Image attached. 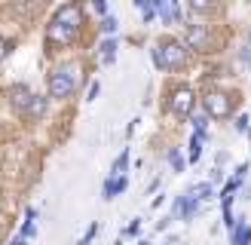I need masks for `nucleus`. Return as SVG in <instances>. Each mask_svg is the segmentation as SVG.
<instances>
[{
  "instance_id": "f8f14e48",
  "label": "nucleus",
  "mask_w": 251,
  "mask_h": 245,
  "mask_svg": "<svg viewBox=\"0 0 251 245\" xmlns=\"http://www.w3.org/2000/svg\"><path fill=\"white\" fill-rule=\"evenodd\" d=\"M187 190H190V196H193V199H196L199 205H211V202L218 199V190L211 187L208 181H196V184H190Z\"/></svg>"
},
{
  "instance_id": "4468645a",
  "label": "nucleus",
  "mask_w": 251,
  "mask_h": 245,
  "mask_svg": "<svg viewBox=\"0 0 251 245\" xmlns=\"http://www.w3.org/2000/svg\"><path fill=\"white\" fill-rule=\"evenodd\" d=\"M230 245H251V224L245 215H236V227L230 233Z\"/></svg>"
},
{
  "instance_id": "b1692460",
  "label": "nucleus",
  "mask_w": 251,
  "mask_h": 245,
  "mask_svg": "<svg viewBox=\"0 0 251 245\" xmlns=\"http://www.w3.org/2000/svg\"><path fill=\"white\" fill-rule=\"evenodd\" d=\"M187 122H190V126H193V132H202V129H208V122H211V120H208V117L202 114V110L196 107L193 114H190V120H187Z\"/></svg>"
},
{
  "instance_id": "c756f323",
  "label": "nucleus",
  "mask_w": 251,
  "mask_h": 245,
  "mask_svg": "<svg viewBox=\"0 0 251 245\" xmlns=\"http://www.w3.org/2000/svg\"><path fill=\"white\" fill-rule=\"evenodd\" d=\"M138 122H141L138 117H132V120H129V126H126V138H132V135L138 132Z\"/></svg>"
},
{
  "instance_id": "9b49d317",
  "label": "nucleus",
  "mask_w": 251,
  "mask_h": 245,
  "mask_svg": "<svg viewBox=\"0 0 251 245\" xmlns=\"http://www.w3.org/2000/svg\"><path fill=\"white\" fill-rule=\"evenodd\" d=\"M126 190H129V175H123V178H104V184H101V199L110 202V199H117V196H123Z\"/></svg>"
},
{
  "instance_id": "20e7f679",
  "label": "nucleus",
  "mask_w": 251,
  "mask_h": 245,
  "mask_svg": "<svg viewBox=\"0 0 251 245\" xmlns=\"http://www.w3.org/2000/svg\"><path fill=\"white\" fill-rule=\"evenodd\" d=\"M181 40L196 58H211L227 46V31L221 22H202V19H187L181 28Z\"/></svg>"
},
{
  "instance_id": "9d476101",
  "label": "nucleus",
  "mask_w": 251,
  "mask_h": 245,
  "mask_svg": "<svg viewBox=\"0 0 251 245\" xmlns=\"http://www.w3.org/2000/svg\"><path fill=\"white\" fill-rule=\"evenodd\" d=\"M37 233H40V227H37V208L28 205V208H25V218H22L16 236H22L25 242H31V239H37Z\"/></svg>"
},
{
  "instance_id": "dca6fc26",
  "label": "nucleus",
  "mask_w": 251,
  "mask_h": 245,
  "mask_svg": "<svg viewBox=\"0 0 251 245\" xmlns=\"http://www.w3.org/2000/svg\"><path fill=\"white\" fill-rule=\"evenodd\" d=\"M129 159H132V147H123L117 153V159L110 163V175L107 178H123L126 172H129Z\"/></svg>"
},
{
  "instance_id": "7c9ffc66",
  "label": "nucleus",
  "mask_w": 251,
  "mask_h": 245,
  "mask_svg": "<svg viewBox=\"0 0 251 245\" xmlns=\"http://www.w3.org/2000/svg\"><path fill=\"white\" fill-rule=\"evenodd\" d=\"M156 190H162V178H159V175H156L153 181L147 184V193H156Z\"/></svg>"
},
{
  "instance_id": "c85d7f7f",
  "label": "nucleus",
  "mask_w": 251,
  "mask_h": 245,
  "mask_svg": "<svg viewBox=\"0 0 251 245\" xmlns=\"http://www.w3.org/2000/svg\"><path fill=\"white\" fill-rule=\"evenodd\" d=\"M166 199H169V196H166V193L159 190V196H153V199H150V208H153V212H159V208L166 205Z\"/></svg>"
},
{
  "instance_id": "393cba45",
  "label": "nucleus",
  "mask_w": 251,
  "mask_h": 245,
  "mask_svg": "<svg viewBox=\"0 0 251 245\" xmlns=\"http://www.w3.org/2000/svg\"><path fill=\"white\" fill-rule=\"evenodd\" d=\"M98 95H101V80H89V86H86V95H83L86 104H92Z\"/></svg>"
},
{
  "instance_id": "6e6552de",
  "label": "nucleus",
  "mask_w": 251,
  "mask_h": 245,
  "mask_svg": "<svg viewBox=\"0 0 251 245\" xmlns=\"http://www.w3.org/2000/svg\"><path fill=\"white\" fill-rule=\"evenodd\" d=\"M202 212H205V205H199L193 196H190V190H181V193L172 199V220L190 224V220H196Z\"/></svg>"
},
{
  "instance_id": "423d86ee",
  "label": "nucleus",
  "mask_w": 251,
  "mask_h": 245,
  "mask_svg": "<svg viewBox=\"0 0 251 245\" xmlns=\"http://www.w3.org/2000/svg\"><path fill=\"white\" fill-rule=\"evenodd\" d=\"M239 92H230L224 86H202L199 89V110L211 122H227L239 114Z\"/></svg>"
},
{
  "instance_id": "bb28decb",
  "label": "nucleus",
  "mask_w": 251,
  "mask_h": 245,
  "mask_svg": "<svg viewBox=\"0 0 251 245\" xmlns=\"http://www.w3.org/2000/svg\"><path fill=\"white\" fill-rule=\"evenodd\" d=\"M227 163H230V150H218V153H215V166H218V169H224Z\"/></svg>"
},
{
  "instance_id": "f3484780",
  "label": "nucleus",
  "mask_w": 251,
  "mask_h": 245,
  "mask_svg": "<svg viewBox=\"0 0 251 245\" xmlns=\"http://www.w3.org/2000/svg\"><path fill=\"white\" fill-rule=\"evenodd\" d=\"M132 9L141 16V24H153L156 22V12L150 6V0H132Z\"/></svg>"
},
{
  "instance_id": "cd10ccee",
  "label": "nucleus",
  "mask_w": 251,
  "mask_h": 245,
  "mask_svg": "<svg viewBox=\"0 0 251 245\" xmlns=\"http://www.w3.org/2000/svg\"><path fill=\"white\" fill-rule=\"evenodd\" d=\"M169 227H172V215H166V218H159L156 224H153V230H156V233H166Z\"/></svg>"
},
{
  "instance_id": "72a5a7b5",
  "label": "nucleus",
  "mask_w": 251,
  "mask_h": 245,
  "mask_svg": "<svg viewBox=\"0 0 251 245\" xmlns=\"http://www.w3.org/2000/svg\"><path fill=\"white\" fill-rule=\"evenodd\" d=\"M135 245H153V239H147V236H141V239H135Z\"/></svg>"
},
{
  "instance_id": "4be33fe9",
  "label": "nucleus",
  "mask_w": 251,
  "mask_h": 245,
  "mask_svg": "<svg viewBox=\"0 0 251 245\" xmlns=\"http://www.w3.org/2000/svg\"><path fill=\"white\" fill-rule=\"evenodd\" d=\"M86 12H92V16H98V19H104V16H110V3L107 0H92V3H86Z\"/></svg>"
},
{
  "instance_id": "aec40b11",
  "label": "nucleus",
  "mask_w": 251,
  "mask_h": 245,
  "mask_svg": "<svg viewBox=\"0 0 251 245\" xmlns=\"http://www.w3.org/2000/svg\"><path fill=\"white\" fill-rule=\"evenodd\" d=\"M12 49H16V37H9V34L0 31V65L12 55Z\"/></svg>"
},
{
  "instance_id": "7ed1b4c3",
  "label": "nucleus",
  "mask_w": 251,
  "mask_h": 245,
  "mask_svg": "<svg viewBox=\"0 0 251 245\" xmlns=\"http://www.w3.org/2000/svg\"><path fill=\"white\" fill-rule=\"evenodd\" d=\"M150 61L159 74H169V77H178V74L196 68V55L184 46L181 34H159L150 40Z\"/></svg>"
},
{
  "instance_id": "a211bd4d",
  "label": "nucleus",
  "mask_w": 251,
  "mask_h": 245,
  "mask_svg": "<svg viewBox=\"0 0 251 245\" xmlns=\"http://www.w3.org/2000/svg\"><path fill=\"white\" fill-rule=\"evenodd\" d=\"M202 150H205V144L199 141L196 135H190V138H187V166L199 163V159H202Z\"/></svg>"
},
{
  "instance_id": "5701e85b",
  "label": "nucleus",
  "mask_w": 251,
  "mask_h": 245,
  "mask_svg": "<svg viewBox=\"0 0 251 245\" xmlns=\"http://www.w3.org/2000/svg\"><path fill=\"white\" fill-rule=\"evenodd\" d=\"M141 230H144L141 218H132L129 224H126V230H123V239H141Z\"/></svg>"
},
{
  "instance_id": "f704fd0d",
  "label": "nucleus",
  "mask_w": 251,
  "mask_h": 245,
  "mask_svg": "<svg viewBox=\"0 0 251 245\" xmlns=\"http://www.w3.org/2000/svg\"><path fill=\"white\" fill-rule=\"evenodd\" d=\"M114 245H126V239H123V236H120V239H117V242H114Z\"/></svg>"
},
{
  "instance_id": "473e14b6",
  "label": "nucleus",
  "mask_w": 251,
  "mask_h": 245,
  "mask_svg": "<svg viewBox=\"0 0 251 245\" xmlns=\"http://www.w3.org/2000/svg\"><path fill=\"white\" fill-rule=\"evenodd\" d=\"M6 245H28V242H25L22 236H9V242H6Z\"/></svg>"
},
{
  "instance_id": "1a4fd4ad",
  "label": "nucleus",
  "mask_w": 251,
  "mask_h": 245,
  "mask_svg": "<svg viewBox=\"0 0 251 245\" xmlns=\"http://www.w3.org/2000/svg\"><path fill=\"white\" fill-rule=\"evenodd\" d=\"M89 55H92L101 68L117 65V55H120V37H101V40H98V43L89 49Z\"/></svg>"
},
{
  "instance_id": "a878e982",
  "label": "nucleus",
  "mask_w": 251,
  "mask_h": 245,
  "mask_svg": "<svg viewBox=\"0 0 251 245\" xmlns=\"http://www.w3.org/2000/svg\"><path fill=\"white\" fill-rule=\"evenodd\" d=\"M98 236V220H92V224H89V230H86L83 233V236L77 239V245H92V239Z\"/></svg>"
},
{
  "instance_id": "e433bc0d",
  "label": "nucleus",
  "mask_w": 251,
  "mask_h": 245,
  "mask_svg": "<svg viewBox=\"0 0 251 245\" xmlns=\"http://www.w3.org/2000/svg\"><path fill=\"white\" fill-rule=\"evenodd\" d=\"M248 169H251V159H248Z\"/></svg>"
},
{
  "instance_id": "2eb2a0df",
  "label": "nucleus",
  "mask_w": 251,
  "mask_h": 245,
  "mask_svg": "<svg viewBox=\"0 0 251 245\" xmlns=\"http://www.w3.org/2000/svg\"><path fill=\"white\" fill-rule=\"evenodd\" d=\"M92 28H95L98 37H120V16H117V12H110V16L98 19Z\"/></svg>"
},
{
  "instance_id": "39448f33",
  "label": "nucleus",
  "mask_w": 251,
  "mask_h": 245,
  "mask_svg": "<svg viewBox=\"0 0 251 245\" xmlns=\"http://www.w3.org/2000/svg\"><path fill=\"white\" fill-rule=\"evenodd\" d=\"M199 107V89L196 83L190 80H181V77H172L162 89V114H169L172 120L187 122L190 114Z\"/></svg>"
},
{
  "instance_id": "2f4dec72",
  "label": "nucleus",
  "mask_w": 251,
  "mask_h": 245,
  "mask_svg": "<svg viewBox=\"0 0 251 245\" xmlns=\"http://www.w3.org/2000/svg\"><path fill=\"white\" fill-rule=\"evenodd\" d=\"M239 196H242L245 202H251V187H245V184H242V190H239Z\"/></svg>"
},
{
  "instance_id": "ddd939ff",
  "label": "nucleus",
  "mask_w": 251,
  "mask_h": 245,
  "mask_svg": "<svg viewBox=\"0 0 251 245\" xmlns=\"http://www.w3.org/2000/svg\"><path fill=\"white\" fill-rule=\"evenodd\" d=\"M162 156H166V163H169V169L175 172V175H184V172L190 169V166H187V156H184V150H181L178 144H169Z\"/></svg>"
},
{
  "instance_id": "c9c22d12",
  "label": "nucleus",
  "mask_w": 251,
  "mask_h": 245,
  "mask_svg": "<svg viewBox=\"0 0 251 245\" xmlns=\"http://www.w3.org/2000/svg\"><path fill=\"white\" fill-rule=\"evenodd\" d=\"M245 138H248V141H251V129H248V132H245Z\"/></svg>"
},
{
  "instance_id": "6ab92c4d",
  "label": "nucleus",
  "mask_w": 251,
  "mask_h": 245,
  "mask_svg": "<svg viewBox=\"0 0 251 245\" xmlns=\"http://www.w3.org/2000/svg\"><path fill=\"white\" fill-rule=\"evenodd\" d=\"M227 178H230V175H227V169H218V166H211V169H208V178H205V181H208V184H211L215 190H221L224 184H227Z\"/></svg>"
},
{
  "instance_id": "0eeeda50",
  "label": "nucleus",
  "mask_w": 251,
  "mask_h": 245,
  "mask_svg": "<svg viewBox=\"0 0 251 245\" xmlns=\"http://www.w3.org/2000/svg\"><path fill=\"white\" fill-rule=\"evenodd\" d=\"M34 95H37V89H34L31 83L16 80V83L6 86V92H3V98H0V101H6L9 110H12V117L25 122V117H28V107H31V101H34Z\"/></svg>"
},
{
  "instance_id": "412c9836",
  "label": "nucleus",
  "mask_w": 251,
  "mask_h": 245,
  "mask_svg": "<svg viewBox=\"0 0 251 245\" xmlns=\"http://www.w3.org/2000/svg\"><path fill=\"white\" fill-rule=\"evenodd\" d=\"M230 126H233V132H236V135H245V132L251 129V117L245 114V110H239V114L233 117V122H230Z\"/></svg>"
},
{
  "instance_id": "f257e3e1",
  "label": "nucleus",
  "mask_w": 251,
  "mask_h": 245,
  "mask_svg": "<svg viewBox=\"0 0 251 245\" xmlns=\"http://www.w3.org/2000/svg\"><path fill=\"white\" fill-rule=\"evenodd\" d=\"M89 12L80 0H68V3L52 6L49 19L43 22V61L49 65L58 55L68 52H83L86 40H89Z\"/></svg>"
},
{
  "instance_id": "f03ea898",
  "label": "nucleus",
  "mask_w": 251,
  "mask_h": 245,
  "mask_svg": "<svg viewBox=\"0 0 251 245\" xmlns=\"http://www.w3.org/2000/svg\"><path fill=\"white\" fill-rule=\"evenodd\" d=\"M89 83L86 52H68L46 65V98L52 104H71Z\"/></svg>"
}]
</instances>
